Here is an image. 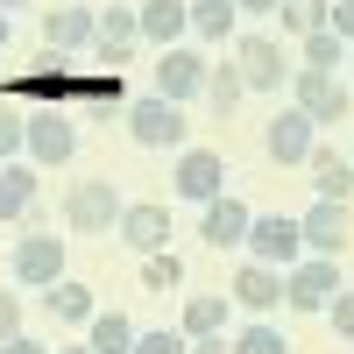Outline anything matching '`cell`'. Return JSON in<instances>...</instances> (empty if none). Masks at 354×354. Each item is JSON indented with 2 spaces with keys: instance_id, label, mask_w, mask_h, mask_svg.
I'll use <instances>...</instances> for the list:
<instances>
[{
  "instance_id": "obj_1",
  "label": "cell",
  "mask_w": 354,
  "mask_h": 354,
  "mask_svg": "<svg viewBox=\"0 0 354 354\" xmlns=\"http://www.w3.org/2000/svg\"><path fill=\"white\" fill-rule=\"evenodd\" d=\"M290 106H298L312 128H340L347 106H354V85L340 71H290Z\"/></svg>"
},
{
  "instance_id": "obj_18",
  "label": "cell",
  "mask_w": 354,
  "mask_h": 354,
  "mask_svg": "<svg viewBox=\"0 0 354 354\" xmlns=\"http://www.w3.org/2000/svg\"><path fill=\"white\" fill-rule=\"evenodd\" d=\"M135 43H142V21H135V8H106V15H100V36H93L100 64H113V71H121Z\"/></svg>"
},
{
  "instance_id": "obj_29",
  "label": "cell",
  "mask_w": 354,
  "mask_h": 354,
  "mask_svg": "<svg viewBox=\"0 0 354 354\" xmlns=\"http://www.w3.org/2000/svg\"><path fill=\"white\" fill-rule=\"evenodd\" d=\"M21 149H28V113L0 100V163H21Z\"/></svg>"
},
{
  "instance_id": "obj_3",
  "label": "cell",
  "mask_w": 354,
  "mask_h": 354,
  "mask_svg": "<svg viewBox=\"0 0 354 354\" xmlns=\"http://www.w3.org/2000/svg\"><path fill=\"white\" fill-rule=\"evenodd\" d=\"M36 170H64L78 156V121L64 106H43V113H28V149H21Z\"/></svg>"
},
{
  "instance_id": "obj_27",
  "label": "cell",
  "mask_w": 354,
  "mask_h": 354,
  "mask_svg": "<svg viewBox=\"0 0 354 354\" xmlns=\"http://www.w3.org/2000/svg\"><path fill=\"white\" fill-rule=\"evenodd\" d=\"M205 100H213V113L227 121V113H234V106L248 100V85H241V71H234V64H213V71H205Z\"/></svg>"
},
{
  "instance_id": "obj_8",
  "label": "cell",
  "mask_w": 354,
  "mask_h": 354,
  "mask_svg": "<svg viewBox=\"0 0 354 354\" xmlns=\"http://www.w3.org/2000/svg\"><path fill=\"white\" fill-rule=\"evenodd\" d=\"M57 277H64V241L28 227L21 241H15V283H21V290H50Z\"/></svg>"
},
{
  "instance_id": "obj_4",
  "label": "cell",
  "mask_w": 354,
  "mask_h": 354,
  "mask_svg": "<svg viewBox=\"0 0 354 354\" xmlns=\"http://www.w3.org/2000/svg\"><path fill=\"white\" fill-rule=\"evenodd\" d=\"M234 71H241L248 93H283L298 64L283 57V43H277V36H241V43H234Z\"/></svg>"
},
{
  "instance_id": "obj_26",
  "label": "cell",
  "mask_w": 354,
  "mask_h": 354,
  "mask_svg": "<svg viewBox=\"0 0 354 354\" xmlns=\"http://www.w3.org/2000/svg\"><path fill=\"white\" fill-rule=\"evenodd\" d=\"M347 64V43L333 36V28H319V36L298 43V71H340Z\"/></svg>"
},
{
  "instance_id": "obj_10",
  "label": "cell",
  "mask_w": 354,
  "mask_h": 354,
  "mask_svg": "<svg viewBox=\"0 0 354 354\" xmlns=\"http://www.w3.org/2000/svg\"><path fill=\"white\" fill-rule=\"evenodd\" d=\"M128 135L142 142V149H177L185 142V106H170V100H135L128 106Z\"/></svg>"
},
{
  "instance_id": "obj_13",
  "label": "cell",
  "mask_w": 354,
  "mask_h": 354,
  "mask_svg": "<svg viewBox=\"0 0 354 354\" xmlns=\"http://www.w3.org/2000/svg\"><path fill=\"white\" fill-rule=\"evenodd\" d=\"M298 241H305V255H326V262H340V248H347V205L319 198L312 213H298Z\"/></svg>"
},
{
  "instance_id": "obj_23",
  "label": "cell",
  "mask_w": 354,
  "mask_h": 354,
  "mask_svg": "<svg viewBox=\"0 0 354 354\" xmlns=\"http://www.w3.org/2000/svg\"><path fill=\"white\" fill-rule=\"evenodd\" d=\"M85 347L93 354H135V319L128 312H93L85 319Z\"/></svg>"
},
{
  "instance_id": "obj_37",
  "label": "cell",
  "mask_w": 354,
  "mask_h": 354,
  "mask_svg": "<svg viewBox=\"0 0 354 354\" xmlns=\"http://www.w3.org/2000/svg\"><path fill=\"white\" fill-rule=\"evenodd\" d=\"M283 0H234V15H277Z\"/></svg>"
},
{
  "instance_id": "obj_12",
  "label": "cell",
  "mask_w": 354,
  "mask_h": 354,
  "mask_svg": "<svg viewBox=\"0 0 354 354\" xmlns=\"http://www.w3.org/2000/svg\"><path fill=\"white\" fill-rule=\"evenodd\" d=\"M312 149H319V128L305 121V113H298V106H283V113H277V121H270V128H262V156H270V163H283V170H290V163H305Z\"/></svg>"
},
{
  "instance_id": "obj_40",
  "label": "cell",
  "mask_w": 354,
  "mask_h": 354,
  "mask_svg": "<svg viewBox=\"0 0 354 354\" xmlns=\"http://www.w3.org/2000/svg\"><path fill=\"white\" fill-rule=\"evenodd\" d=\"M0 50H8V15H0Z\"/></svg>"
},
{
  "instance_id": "obj_32",
  "label": "cell",
  "mask_w": 354,
  "mask_h": 354,
  "mask_svg": "<svg viewBox=\"0 0 354 354\" xmlns=\"http://www.w3.org/2000/svg\"><path fill=\"white\" fill-rule=\"evenodd\" d=\"M326 326H333L340 340H354V290H340V298L326 305Z\"/></svg>"
},
{
  "instance_id": "obj_14",
  "label": "cell",
  "mask_w": 354,
  "mask_h": 354,
  "mask_svg": "<svg viewBox=\"0 0 354 354\" xmlns=\"http://www.w3.org/2000/svg\"><path fill=\"white\" fill-rule=\"evenodd\" d=\"M248 220H255V213H248V205H241V198H234V192H220L213 205H205V220H198V241L227 255V248H241V241H248Z\"/></svg>"
},
{
  "instance_id": "obj_9",
  "label": "cell",
  "mask_w": 354,
  "mask_h": 354,
  "mask_svg": "<svg viewBox=\"0 0 354 354\" xmlns=\"http://www.w3.org/2000/svg\"><path fill=\"white\" fill-rule=\"evenodd\" d=\"M113 234H121V248H135V255H163V248H170V205L135 198V205H121Z\"/></svg>"
},
{
  "instance_id": "obj_39",
  "label": "cell",
  "mask_w": 354,
  "mask_h": 354,
  "mask_svg": "<svg viewBox=\"0 0 354 354\" xmlns=\"http://www.w3.org/2000/svg\"><path fill=\"white\" fill-rule=\"evenodd\" d=\"M57 354H93V347H85V340H78V347H57Z\"/></svg>"
},
{
  "instance_id": "obj_21",
  "label": "cell",
  "mask_w": 354,
  "mask_h": 354,
  "mask_svg": "<svg viewBox=\"0 0 354 354\" xmlns=\"http://www.w3.org/2000/svg\"><path fill=\"white\" fill-rule=\"evenodd\" d=\"M43 305H50V319H64V326H85V319L100 312L93 283H78V277H57V283L43 290Z\"/></svg>"
},
{
  "instance_id": "obj_38",
  "label": "cell",
  "mask_w": 354,
  "mask_h": 354,
  "mask_svg": "<svg viewBox=\"0 0 354 354\" xmlns=\"http://www.w3.org/2000/svg\"><path fill=\"white\" fill-rule=\"evenodd\" d=\"M15 8H28V0H0V15H15Z\"/></svg>"
},
{
  "instance_id": "obj_28",
  "label": "cell",
  "mask_w": 354,
  "mask_h": 354,
  "mask_svg": "<svg viewBox=\"0 0 354 354\" xmlns=\"http://www.w3.org/2000/svg\"><path fill=\"white\" fill-rule=\"evenodd\" d=\"M227 354H290V340L270 326V319H255V326H241V333L227 340Z\"/></svg>"
},
{
  "instance_id": "obj_31",
  "label": "cell",
  "mask_w": 354,
  "mask_h": 354,
  "mask_svg": "<svg viewBox=\"0 0 354 354\" xmlns=\"http://www.w3.org/2000/svg\"><path fill=\"white\" fill-rule=\"evenodd\" d=\"M135 354H185V333H170V326H156V333H135Z\"/></svg>"
},
{
  "instance_id": "obj_6",
  "label": "cell",
  "mask_w": 354,
  "mask_h": 354,
  "mask_svg": "<svg viewBox=\"0 0 354 354\" xmlns=\"http://www.w3.org/2000/svg\"><path fill=\"white\" fill-rule=\"evenodd\" d=\"M333 298H340V262L305 255V262H290V270H283V305H290V312H326Z\"/></svg>"
},
{
  "instance_id": "obj_25",
  "label": "cell",
  "mask_w": 354,
  "mask_h": 354,
  "mask_svg": "<svg viewBox=\"0 0 354 354\" xmlns=\"http://www.w3.org/2000/svg\"><path fill=\"white\" fill-rule=\"evenodd\" d=\"M277 15H283V36H298V43H305V36H319V28L333 21V0H283Z\"/></svg>"
},
{
  "instance_id": "obj_34",
  "label": "cell",
  "mask_w": 354,
  "mask_h": 354,
  "mask_svg": "<svg viewBox=\"0 0 354 354\" xmlns=\"http://www.w3.org/2000/svg\"><path fill=\"white\" fill-rule=\"evenodd\" d=\"M326 28H333L340 43H354V0H333V21H326Z\"/></svg>"
},
{
  "instance_id": "obj_24",
  "label": "cell",
  "mask_w": 354,
  "mask_h": 354,
  "mask_svg": "<svg viewBox=\"0 0 354 354\" xmlns=\"http://www.w3.org/2000/svg\"><path fill=\"white\" fill-rule=\"evenodd\" d=\"M185 21H192V36L227 43V28H234V0H185Z\"/></svg>"
},
{
  "instance_id": "obj_2",
  "label": "cell",
  "mask_w": 354,
  "mask_h": 354,
  "mask_svg": "<svg viewBox=\"0 0 354 354\" xmlns=\"http://www.w3.org/2000/svg\"><path fill=\"white\" fill-rule=\"evenodd\" d=\"M121 192H113V177H85V185L64 192V227L71 234H113V220H121Z\"/></svg>"
},
{
  "instance_id": "obj_16",
  "label": "cell",
  "mask_w": 354,
  "mask_h": 354,
  "mask_svg": "<svg viewBox=\"0 0 354 354\" xmlns=\"http://www.w3.org/2000/svg\"><path fill=\"white\" fill-rule=\"evenodd\" d=\"M234 305L241 312H277L283 305V270H262V262H241V270H234Z\"/></svg>"
},
{
  "instance_id": "obj_17",
  "label": "cell",
  "mask_w": 354,
  "mask_h": 354,
  "mask_svg": "<svg viewBox=\"0 0 354 354\" xmlns=\"http://www.w3.org/2000/svg\"><path fill=\"white\" fill-rule=\"evenodd\" d=\"M36 198H43V185H36V163H0V220H28V213H36Z\"/></svg>"
},
{
  "instance_id": "obj_11",
  "label": "cell",
  "mask_w": 354,
  "mask_h": 354,
  "mask_svg": "<svg viewBox=\"0 0 354 354\" xmlns=\"http://www.w3.org/2000/svg\"><path fill=\"white\" fill-rule=\"evenodd\" d=\"M205 71H213V64H205L198 50H185V43L163 50V57H156V100H170V106L198 100V93H205Z\"/></svg>"
},
{
  "instance_id": "obj_15",
  "label": "cell",
  "mask_w": 354,
  "mask_h": 354,
  "mask_svg": "<svg viewBox=\"0 0 354 354\" xmlns=\"http://www.w3.org/2000/svg\"><path fill=\"white\" fill-rule=\"evenodd\" d=\"M93 36H100V8H57V15H43V50H57V57L93 50Z\"/></svg>"
},
{
  "instance_id": "obj_41",
  "label": "cell",
  "mask_w": 354,
  "mask_h": 354,
  "mask_svg": "<svg viewBox=\"0 0 354 354\" xmlns=\"http://www.w3.org/2000/svg\"><path fill=\"white\" fill-rule=\"evenodd\" d=\"M347 71H354V43H347Z\"/></svg>"
},
{
  "instance_id": "obj_36",
  "label": "cell",
  "mask_w": 354,
  "mask_h": 354,
  "mask_svg": "<svg viewBox=\"0 0 354 354\" xmlns=\"http://www.w3.org/2000/svg\"><path fill=\"white\" fill-rule=\"evenodd\" d=\"M185 354H227V333H205V340H185Z\"/></svg>"
},
{
  "instance_id": "obj_35",
  "label": "cell",
  "mask_w": 354,
  "mask_h": 354,
  "mask_svg": "<svg viewBox=\"0 0 354 354\" xmlns=\"http://www.w3.org/2000/svg\"><path fill=\"white\" fill-rule=\"evenodd\" d=\"M0 354H57V347H43V340H28V333H15V340H0Z\"/></svg>"
},
{
  "instance_id": "obj_20",
  "label": "cell",
  "mask_w": 354,
  "mask_h": 354,
  "mask_svg": "<svg viewBox=\"0 0 354 354\" xmlns=\"http://www.w3.org/2000/svg\"><path fill=\"white\" fill-rule=\"evenodd\" d=\"M305 170H312V192H319V198H333V205L354 198V163H347L340 149H312Z\"/></svg>"
},
{
  "instance_id": "obj_30",
  "label": "cell",
  "mask_w": 354,
  "mask_h": 354,
  "mask_svg": "<svg viewBox=\"0 0 354 354\" xmlns=\"http://www.w3.org/2000/svg\"><path fill=\"white\" fill-rule=\"evenodd\" d=\"M142 283H149V290H177V283H185V255H142Z\"/></svg>"
},
{
  "instance_id": "obj_5",
  "label": "cell",
  "mask_w": 354,
  "mask_h": 354,
  "mask_svg": "<svg viewBox=\"0 0 354 354\" xmlns=\"http://www.w3.org/2000/svg\"><path fill=\"white\" fill-rule=\"evenodd\" d=\"M241 248H248V262H262V270H290V262H305V241H298V220H290V213H255Z\"/></svg>"
},
{
  "instance_id": "obj_19",
  "label": "cell",
  "mask_w": 354,
  "mask_h": 354,
  "mask_svg": "<svg viewBox=\"0 0 354 354\" xmlns=\"http://www.w3.org/2000/svg\"><path fill=\"white\" fill-rule=\"evenodd\" d=\"M135 21H142V43H163V50H177V36H192L185 0H142Z\"/></svg>"
},
{
  "instance_id": "obj_22",
  "label": "cell",
  "mask_w": 354,
  "mask_h": 354,
  "mask_svg": "<svg viewBox=\"0 0 354 354\" xmlns=\"http://www.w3.org/2000/svg\"><path fill=\"white\" fill-rule=\"evenodd\" d=\"M227 290H205V298H185V319H177V333L185 340H205V333H227Z\"/></svg>"
},
{
  "instance_id": "obj_33",
  "label": "cell",
  "mask_w": 354,
  "mask_h": 354,
  "mask_svg": "<svg viewBox=\"0 0 354 354\" xmlns=\"http://www.w3.org/2000/svg\"><path fill=\"white\" fill-rule=\"evenodd\" d=\"M15 333H21V298L0 290V340H15Z\"/></svg>"
},
{
  "instance_id": "obj_42",
  "label": "cell",
  "mask_w": 354,
  "mask_h": 354,
  "mask_svg": "<svg viewBox=\"0 0 354 354\" xmlns=\"http://www.w3.org/2000/svg\"><path fill=\"white\" fill-rule=\"evenodd\" d=\"M347 163H354V156H347Z\"/></svg>"
},
{
  "instance_id": "obj_7",
  "label": "cell",
  "mask_w": 354,
  "mask_h": 354,
  "mask_svg": "<svg viewBox=\"0 0 354 354\" xmlns=\"http://www.w3.org/2000/svg\"><path fill=\"white\" fill-rule=\"evenodd\" d=\"M170 192L192 198V205H213V198L227 192V156H220V149H185L177 170H170Z\"/></svg>"
}]
</instances>
